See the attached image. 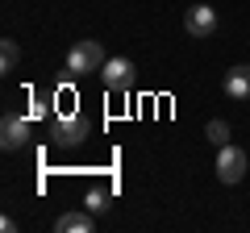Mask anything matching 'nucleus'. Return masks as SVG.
Here are the masks:
<instances>
[{
	"mask_svg": "<svg viewBox=\"0 0 250 233\" xmlns=\"http://www.w3.org/2000/svg\"><path fill=\"white\" fill-rule=\"evenodd\" d=\"M83 137H92V121H88L83 113L67 108V113L54 116V125H50V142L59 146V150H75V146H83Z\"/></svg>",
	"mask_w": 250,
	"mask_h": 233,
	"instance_id": "nucleus-1",
	"label": "nucleus"
},
{
	"mask_svg": "<svg viewBox=\"0 0 250 233\" xmlns=\"http://www.w3.org/2000/svg\"><path fill=\"white\" fill-rule=\"evenodd\" d=\"M104 67V46L92 42V38H83V42H75L71 50H67V71L71 75H92Z\"/></svg>",
	"mask_w": 250,
	"mask_h": 233,
	"instance_id": "nucleus-2",
	"label": "nucleus"
},
{
	"mask_svg": "<svg viewBox=\"0 0 250 233\" xmlns=\"http://www.w3.org/2000/svg\"><path fill=\"white\" fill-rule=\"evenodd\" d=\"M138 79V67L129 63V58H104V67H100V83H104L108 92H129Z\"/></svg>",
	"mask_w": 250,
	"mask_h": 233,
	"instance_id": "nucleus-3",
	"label": "nucleus"
},
{
	"mask_svg": "<svg viewBox=\"0 0 250 233\" xmlns=\"http://www.w3.org/2000/svg\"><path fill=\"white\" fill-rule=\"evenodd\" d=\"M242 175H246V150H238V146H217V179L221 183H242Z\"/></svg>",
	"mask_w": 250,
	"mask_h": 233,
	"instance_id": "nucleus-4",
	"label": "nucleus"
},
{
	"mask_svg": "<svg viewBox=\"0 0 250 233\" xmlns=\"http://www.w3.org/2000/svg\"><path fill=\"white\" fill-rule=\"evenodd\" d=\"M25 142H29V121L21 113H4V121H0V146L4 150H21Z\"/></svg>",
	"mask_w": 250,
	"mask_h": 233,
	"instance_id": "nucleus-5",
	"label": "nucleus"
},
{
	"mask_svg": "<svg viewBox=\"0 0 250 233\" xmlns=\"http://www.w3.org/2000/svg\"><path fill=\"white\" fill-rule=\"evenodd\" d=\"M184 29H188L192 38H213V34H217V13L208 9V4H192L188 17H184Z\"/></svg>",
	"mask_w": 250,
	"mask_h": 233,
	"instance_id": "nucleus-6",
	"label": "nucleus"
},
{
	"mask_svg": "<svg viewBox=\"0 0 250 233\" xmlns=\"http://www.w3.org/2000/svg\"><path fill=\"white\" fill-rule=\"evenodd\" d=\"M225 96L229 100H250V67H229L225 71Z\"/></svg>",
	"mask_w": 250,
	"mask_h": 233,
	"instance_id": "nucleus-7",
	"label": "nucleus"
},
{
	"mask_svg": "<svg viewBox=\"0 0 250 233\" xmlns=\"http://www.w3.org/2000/svg\"><path fill=\"white\" fill-rule=\"evenodd\" d=\"M54 229L59 233H92V208H83V213H62L54 221Z\"/></svg>",
	"mask_w": 250,
	"mask_h": 233,
	"instance_id": "nucleus-8",
	"label": "nucleus"
},
{
	"mask_svg": "<svg viewBox=\"0 0 250 233\" xmlns=\"http://www.w3.org/2000/svg\"><path fill=\"white\" fill-rule=\"evenodd\" d=\"M17 63H21V46L13 42V38H4V42H0V71L13 75V71H17Z\"/></svg>",
	"mask_w": 250,
	"mask_h": 233,
	"instance_id": "nucleus-9",
	"label": "nucleus"
},
{
	"mask_svg": "<svg viewBox=\"0 0 250 233\" xmlns=\"http://www.w3.org/2000/svg\"><path fill=\"white\" fill-rule=\"evenodd\" d=\"M205 137H208L213 146H225V142H229V125H225V121H208V125H205Z\"/></svg>",
	"mask_w": 250,
	"mask_h": 233,
	"instance_id": "nucleus-10",
	"label": "nucleus"
},
{
	"mask_svg": "<svg viewBox=\"0 0 250 233\" xmlns=\"http://www.w3.org/2000/svg\"><path fill=\"white\" fill-rule=\"evenodd\" d=\"M83 208H92V213H104V208H108V192H100V188H92L88 196H83Z\"/></svg>",
	"mask_w": 250,
	"mask_h": 233,
	"instance_id": "nucleus-11",
	"label": "nucleus"
}]
</instances>
